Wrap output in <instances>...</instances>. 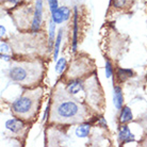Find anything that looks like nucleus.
<instances>
[{
  "label": "nucleus",
  "mask_w": 147,
  "mask_h": 147,
  "mask_svg": "<svg viewBox=\"0 0 147 147\" xmlns=\"http://www.w3.org/2000/svg\"><path fill=\"white\" fill-rule=\"evenodd\" d=\"M43 90L37 88L32 91H26L18 99L12 103V112L19 118L32 119L38 112Z\"/></svg>",
  "instance_id": "obj_2"
},
{
  "label": "nucleus",
  "mask_w": 147,
  "mask_h": 147,
  "mask_svg": "<svg viewBox=\"0 0 147 147\" xmlns=\"http://www.w3.org/2000/svg\"><path fill=\"white\" fill-rule=\"evenodd\" d=\"M5 128L11 131L12 133H15V134H19L22 132V130L25 128V124L22 119H18V118H11V119H7L5 121Z\"/></svg>",
  "instance_id": "obj_6"
},
{
  "label": "nucleus",
  "mask_w": 147,
  "mask_h": 147,
  "mask_svg": "<svg viewBox=\"0 0 147 147\" xmlns=\"http://www.w3.org/2000/svg\"><path fill=\"white\" fill-rule=\"evenodd\" d=\"M113 105L117 110H121L124 105V95L121 86H114L113 88Z\"/></svg>",
  "instance_id": "obj_8"
},
{
  "label": "nucleus",
  "mask_w": 147,
  "mask_h": 147,
  "mask_svg": "<svg viewBox=\"0 0 147 147\" xmlns=\"http://www.w3.org/2000/svg\"><path fill=\"white\" fill-rule=\"evenodd\" d=\"M1 59H3L4 61H10L11 57H10V55H5V53H2V52H1Z\"/></svg>",
  "instance_id": "obj_22"
},
{
  "label": "nucleus",
  "mask_w": 147,
  "mask_h": 147,
  "mask_svg": "<svg viewBox=\"0 0 147 147\" xmlns=\"http://www.w3.org/2000/svg\"><path fill=\"white\" fill-rule=\"evenodd\" d=\"M48 1V4H49V10H50V12H55L58 7H59V5H58V0H47Z\"/></svg>",
  "instance_id": "obj_18"
},
{
  "label": "nucleus",
  "mask_w": 147,
  "mask_h": 147,
  "mask_svg": "<svg viewBox=\"0 0 147 147\" xmlns=\"http://www.w3.org/2000/svg\"><path fill=\"white\" fill-rule=\"evenodd\" d=\"M116 76H117L119 81H126L127 79L132 77L133 71L131 69H128V68H118Z\"/></svg>",
  "instance_id": "obj_15"
},
{
  "label": "nucleus",
  "mask_w": 147,
  "mask_h": 147,
  "mask_svg": "<svg viewBox=\"0 0 147 147\" xmlns=\"http://www.w3.org/2000/svg\"><path fill=\"white\" fill-rule=\"evenodd\" d=\"M83 90V83L80 80H73L67 84V91L71 95H76Z\"/></svg>",
  "instance_id": "obj_11"
},
{
  "label": "nucleus",
  "mask_w": 147,
  "mask_h": 147,
  "mask_svg": "<svg viewBox=\"0 0 147 147\" xmlns=\"http://www.w3.org/2000/svg\"><path fill=\"white\" fill-rule=\"evenodd\" d=\"M9 2H11L12 4H16V3H18L20 0H7Z\"/></svg>",
  "instance_id": "obj_24"
},
{
  "label": "nucleus",
  "mask_w": 147,
  "mask_h": 147,
  "mask_svg": "<svg viewBox=\"0 0 147 147\" xmlns=\"http://www.w3.org/2000/svg\"><path fill=\"white\" fill-rule=\"evenodd\" d=\"M49 111H50V105H48L47 108H46V111H45V113H44V117H43V121H46L48 118V114H49Z\"/></svg>",
  "instance_id": "obj_21"
},
{
  "label": "nucleus",
  "mask_w": 147,
  "mask_h": 147,
  "mask_svg": "<svg viewBox=\"0 0 147 147\" xmlns=\"http://www.w3.org/2000/svg\"><path fill=\"white\" fill-rule=\"evenodd\" d=\"M43 75V65L37 62L15 63L9 69V77L12 81L30 85L36 83Z\"/></svg>",
  "instance_id": "obj_3"
},
{
  "label": "nucleus",
  "mask_w": 147,
  "mask_h": 147,
  "mask_svg": "<svg viewBox=\"0 0 147 147\" xmlns=\"http://www.w3.org/2000/svg\"><path fill=\"white\" fill-rule=\"evenodd\" d=\"M0 50L2 53H5L10 50V47H9V45L5 43V42H1V44H0Z\"/></svg>",
  "instance_id": "obj_20"
},
{
  "label": "nucleus",
  "mask_w": 147,
  "mask_h": 147,
  "mask_svg": "<svg viewBox=\"0 0 147 147\" xmlns=\"http://www.w3.org/2000/svg\"><path fill=\"white\" fill-rule=\"evenodd\" d=\"M105 70H106V77L111 78L113 75V68H112V64L109 60L106 61V66H105Z\"/></svg>",
  "instance_id": "obj_17"
},
{
  "label": "nucleus",
  "mask_w": 147,
  "mask_h": 147,
  "mask_svg": "<svg viewBox=\"0 0 147 147\" xmlns=\"http://www.w3.org/2000/svg\"><path fill=\"white\" fill-rule=\"evenodd\" d=\"M43 0H36L35 2V11L33 14V20H32V30L37 31L40 29V24H42V19H43Z\"/></svg>",
  "instance_id": "obj_4"
},
{
  "label": "nucleus",
  "mask_w": 147,
  "mask_h": 147,
  "mask_svg": "<svg viewBox=\"0 0 147 147\" xmlns=\"http://www.w3.org/2000/svg\"><path fill=\"white\" fill-rule=\"evenodd\" d=\"M77 45H78V9H77V7H75L73 40H71V50H73L74 52L77 51Z\"/></svg>",
  "instance_id": "obj_9"
},
{
  "label": "nucleus",
  "mask_w": 147,
  "mask_h": 147,
  "mask_svg": "<svg viewBox=\"0 0 147 147\" xmlns=\"http://www.w3.org/2000/svg\"><path fill=\"white\" fill-rule=\"evenodd\" d=\"M118 140L121 143H130L134 141V134H133L128 126H126L124 124V126H121L119 133H118Z\"/></svg>",
  "instance_id": "obj_7"
},
{
  "label": "nucleus",
  "mask_w": 147,
  "mask_h": 147,
  "mask_svg": "<svg viewBox=\"0 0 147 147\" xmlns=\"http://www.w3.org/2000/svg\"><path fill=\"white\" fill-rule=\"evenodd\" d=\"M55 22L51 19V22H49V49L52 50L55 47Z\"/></svg>",
  "instance_id": "obj_13"
},
{
  "label": "nucleus",
  "mask_w": 147,
  "mask_h": 147,
  "mask_svg": "<svg viewBox=\"0 0 147 147\" xmlns=\"http://www.w3.org/2000/svg\"><path fill=\"white\" fill-rule=\"evenodd\" d=\"M86 109L76 100L70 99L67 95L58 94L53 101L51 118L61 124H76L86 119Z\"/></svg>",
  "instance_id": "obj_1"
},
{
  "label": "nucleus",
  "mask_w": 147,
  "mask_h": 147,
  "mask_svg": "<svg viewBox=\"0 0 147 147\" xmlns=\"http://www.w3.org/2000/svg\"><path fill=\"white\" fill-rule=\"evenodd\" d=\"M70 16V10L66 7H58L55 12L51 13V19L55 24H63L66 22Z\"/></svg>",
  "instance_id": "obj_5"
},
{
  "label": "nucleus",
  "mask_w": 147,
  "mask_h": 147,
  "mask_svg": "<svg viewBox=\"0 0 147 147\" xmlns=\"http://www.w3.org/2000/svg\"><path fill=\"white\" fill-rule=\"evenodd\" d=\"M62 38H63V29H60L58 34H57V37H55V47H53V59H55V61H57L58 57H59L60 46H61V43H62Z\"/></svg>",
  "instance_id": "obj_12"
},
{
  "label": "nucleus",
  "mask_w": 147,
  "mask_h": 147,
  "mask_svg": "<svg viewBox=\"0 0 147 147\" xmlns=\"http://www.w3.org/2000/svg\"><path fill=\"white\" fill-rule=\"evenodd\" d=\"M0 29H1V35H4L5 34V28L3 27V25L0 26Z\"/></svg>",
  "instance_id": "obj_23"
},
{
  "label": "nucleus",
  "mask_w": 147,
  "mask_h": 147,
  "mask_svg": "<svg viewBox=\"0 0 147 147\" xmlns=\"http://www.w3.org/2000/svg\"><path fill=\"white\" fill-rule=\"evenodd\" d=\"M133 119V114L132 111L129 107H123L121 108V114H119V123L121 124H127L129 121Z\"/></svg>",
  "instance_id": "obj_10"
},
{
  "label": "nucleus",
  "mask_w": 147,
  "mask_h": 147,
  "mask_svg": "<svg viewBox=\"0 0 147 147\" xmlns=\"http://www.w3.org/2000/svg\"><path fill=\"white\" fill-rule=\"evenodd\" d=\"M127 1L128 0H113V5L115 7H118V9H121V7H124L127 3Z\"/></svg>",
  "instance_id": "obj_19"
},
{
  "label": "nucleus",
  "mask_w": 147,
  "mask_h": 147,
  "mask_svg": "<svg viewBox=\"0 0 147 147\" xmlns=\"http://www.w3.org/2000/svg\"><path fill=\"white\" fill-rule=\"evenodd\" d=\"M91 130L90 124H81L76 128V136L78 138H86Z\"/></svg>",
  "instance_id": "obj_14"
},
{
  "label": "nucleus",
  "mask_w": 147,
  "mask_h": 147,
  "mask_svg": "<svg viewBox=\"0 0 147 147\" xmlns=\"http://www.w3.org/2000/svg\"><path fill=\"white\" fill-rule=\"evenodd\" d=\"M66 67V59L65 58H61V59L57 60V64H55V70L57 74H62L63 70Z\"/></svg>",
  "instance_id": "obj_16"
},
{
  "label": "nucleus",
  "mask_w": 147,
  "mask_h": 147,
  "mask_svg": "<svg viewBox=\"0 0 147 147\" xmlns=\"http://www.w3.org/2000/svg\"><path fill=\"white\" fill-rule=\"evenodd\" d=\"M144 123H145V126H147V114H146V116L144 117Z\"/></svg>",
  "instance_id": "obj_25"
}]
</instances>
